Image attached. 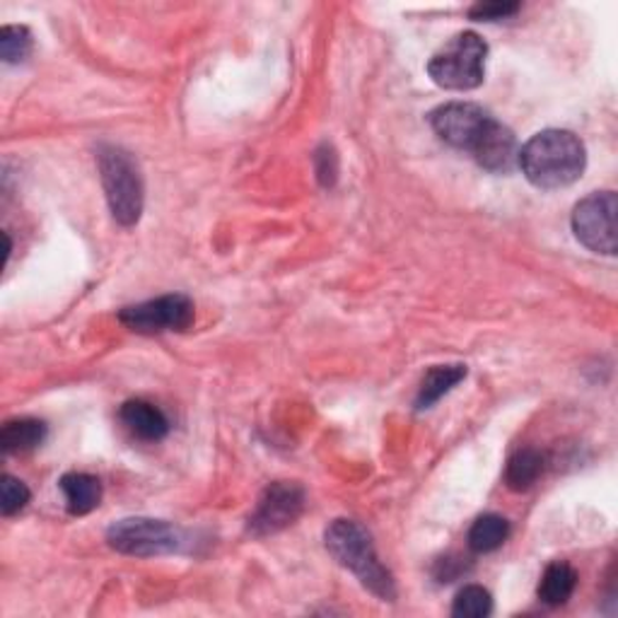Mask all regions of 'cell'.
<instances>
[{
	"label": "cell",
	"instance_id": "6da1fadb",
	"mask_svg": "<svg viewBox=\"0 0 618 618\" xmlns=\"http://www.w3.org/2000/svg\"><path fill=\"white\" fill-rule=\"evenodd\" d=\"M518 165L536 189H563L582 177L587 151L572 131L546 129L520 147Z\"/></svg>",
	"mask_w": 618,
	"mask_h": 618
},
{
	"label": "cell",
	"instance_id": "7a4b0ae2",
	"mask_svg": "<svg viewBox=\"0 0 618 618\" xmlns=\"http://www.w3.org/2000/svg\"><path fill=\"white\" fill-rule=\"evenodd\" d=\"M329 554L338 560V566L350 570L365 590H370L375 597L384 602H394L396 585L392 572H389L380 556L375 551L370 534L353 520H336L329 524L324 534Z\"/></svg>",
	"mask_w": 618,
	"mask_h": 618
},
{
	"label": "cell",
	"instance_id": "3957f363",
	"mask_svg": "<svg viewBox=\"0 0 618 618\" xmlns=\"http://www.w3.org/2000/svg\"><path fill=\"white\" fill-rule=\"evenodd\" d=\"M97 165L114 221L133 227L143 213V177L139 163L119 145H99Z\"/></svg>",
	"mask_w": 618,
	"mask_h": 618
},
{
	"label": "cell",
	"instance_id": "277c9868",
	"mask_svg": "<svg viewBox=\"0 0 618 618\" xmlns=\"http://www.w3.org/2000/svg\"><path fill=\"white\" fill-rule=\"evenodd\" d=\"M486 56L488 44L476 32H462L432 56L428 75L435 85L444 90H456V93L476 90L484 83Z\"/></svg>",
	"mask_w": 618,
	"mask_h": 618
},
{
	"label": "cell",
	"instance_id": "5b68a950",
	"mask_svg": "<svg viewBox=\"0 0 618 618\" xmlns=\"http://www.w3.org/2000/svg\"><path fill=\"white\" fill-rule=\"evenodd\" d=\"M107 542L114 551L139 558L177 554L185 546V534L175 524L151 518H129L109 526Z\"/></svg>",
	"mask_w": 618,
	"mask_h": 618
},
{
	"label": "cell",
	"instance_id": "8992f818",
	"mask_svg": "<svg viewBox=\"0 0 618 618\" xmlns=\"http://www.w3.org/2000/svg\"><path fill=\"white\" fill-rule=\"evenodd\" d=\"M572 233L590 251L616 254V193L597 191L572 211Z\"/></svg>",
	"mask_w": 618,
	"mask_h": 618
},
{
	"label": "cell",
	"instance_id": "52a82bcc",
	"mask_svg": "<svg viewBox=\"0 0 618 618\" xmlns=\"http://www.w3.org/2000/svg\"><path fill=\"white\" fill-rule=\"evenodd\" d=\"M494 121V114L472 102H450L430 114V126L438 139L466 153H474Z\"/></svg>",
	"mask_w": 618,
	"mask_h": 618
},
{
	"label": "cell",
	"instance_id": "ba28073f",
	"mask_svg": "<svg viewBox=\"0 0 618 618\" xmlns=\"http://www.w3.org/2000/svg\"><path fill=\"white\" fill-rule=\"evenodd\" d=\"M119 322L135 334H165L185 331L193 324V302L187 295H163L157 300L123 307Z\"/></svg>",
	"mask_w": 618,
	"mask_h": 618
},
{
	"label": "cell",
	"instance_id": "9c48e42d",
	"mask_svg": "<svg viewBox=\"0 0 618 618\" xmlns=\"http://www.w3.org/2000/svg\"><path fill=\"white\" fill-rule=\"evenodd\" d=\"M305 510V490L290 480H276L263 490L257 510L249 518V532L254 536L278 534L290 526Z\"/></svg>",
	"mask_w": 618,
	"mask_h": 618
},
{
	"label": "cell",
	"instance_id": "30bf717a",
	"mask_svg": "<svg viewBox=\"0 0 618 618\" xmlns=\"http://www.w3.org/2000/svg\"><path fill=\"white\" fill-rule=\"evenodd\" d=\"M518 155H520L518 139H514V133L498 119L490 123V129L486 131L484 139L478 141L472 153L476 163L484 169L494 171V175H508V171L518 165Z\"/></svg>",
	"mask_w": 618,
	"mask_h": 618
},
{
	"label": "cell",
	"instance_id": "8fae6325",
	"mask_svg": "<svg viewBox=\"0 0 618 618\" xmlns=\"http://www.w3.org/2000/svg\"><path fill=\"white\" fill-rule=\"evenodd\" d=\"M119 418L131 435L145 442H159L169 432V420L155 404L143 399H131L119 411Z\"/></svg>",
	"mask_w": 618,
	"mask_h": 618
},
{
	"label": "cell",
	"instance_id": "7c38bea8",
	"mask_svg": "<svg viewBox=\"0 0 618 618\" xmlns=\"http://www.w3.org/2000/svg\"><path fill=\"white\" fill-rule=\"evenodd\" d=\"M61 494L66 498V508L75 518H83V514H90L102 500V484L99 478L90 476V474H66L61 478Z\"/></svg>",
	"mask_w": 618,
	"mask_h": 618
},
{
	"label": "cell",
	"instance_id": "4fadbf2b",
	"mask_svg": "<svg viewBox=\"0 0 618 618\" xmlns=\"http://www.w3.org/2000/svg\"><path fill=\"white\" fill-rule=\"evenodd\" d=\"M466 377L464 365H435V368L423 377L418 396H416V408H430L438 404L444 394H450L452 389L460 384Z\"/></svg>",
	"mask_w": 618,
	"mask_h": 618
},
{
	"label": "cell",
	"instance_id": "5bb4252c",
	"mask_svg": "<svg viewBox=\"0 0 618 618\" xmlns=\"http://www.w3.org/2000/svg\"><path fill=\"white\" fill-rule=\"evenodd\" d=\"M47 440V423L37 418H17L8 420L0 432V448L5 454L29 452Z\"/></svg>",
	"mask_w": 618,
	"mask_h": 618
},
{
	"label": "cell",
	"instance_id": "9a60e30c",
	"mask_svg": "<svg viewBox=\"0 0 618 618\" xmlns=\"http://www.w3.org/2000/svg\"><path fill=\"white\" fill-rule=\"evenodd\" d=\"M578 587V572L568 563H551L544 570V578L539 582V599L546 606H563L572 592Z\"/></svg>",
	"mask_w": 618,
	"mask_h": 618
},
{
	"label": "cell",
	"instance_id": "2e32d148",
	"mask_svg": "<svg viewBox=\"0 0 618 618\" xmlns=\"http://www.w3.org/2000/svg\"><path fill=\"white\" fill-rule=\"evenodd\" d=\"M544 474V454L539 450H520L510 456L506 468V484L510 490H530Z\"/></svg>",
	"mask_w": 618,
	"mask_h": 618
},
{
	"label": "cell",
	"instance_id": "e0dca14e",
	"mask_svg": "<svg viewBox=\"0 0 618 618\" xmlns=\"http://www.w3.org/2000/svg\"><path fill=\"white\" fill-rule=\"evenodd\" d=\"M510 524L500 514H484L468 530V546L476 554H490L508 542Z\"/></svg>",
	"mask_w": 618,
	"mask_h": 618
},
{
	"label": "cell",
	"instance_id": "ac0fdd59",
	"mask_svg": "<svg viewBox=\"0 0 618 618\" xmlns=\"http://www.w3.org/2000/svg\"><path fill=\"white\" fill-rule=\"evenodd\" d=\"M490 611H494V597L480 585H466L452 604L456 618H486Z\"/></svg>",
	"mask_w": 618,
	"mask_h": 618
},
{
	"label": "cell",
	"instance_id": "d6986e66",
	"mask_svg": "<svg viewBox=\"0 0 618 618\" xmlns=\"http://www.w3.org/2000/svg\"><path fill=\"white\" fill-rule=\"evenodd\" d=\"M32 51V34L22 25H5L0 29V56L5 63L25 61Z\"/></svg>",
	"mask_w": 618,
	"mask_h": 618
},
{
	"label": "cell",
	"instance_id": "ffe728a7",
	"mask_svg": "<svg viewBox=\"0 0 618 618\" xmlns=\"http://www.w3.org/2000/svg\"><path fill=\"white\" fill-rule=\"evenodd\" d=\"M29 502V488L22 484L20 478L5 474L3 484H0V510H3L5 518H13L15 512H20Z\"/></svg>",
	"mask_w": 618,
	"mask_h": 618
},
{
	"label": "cell",
	"instance_id": "44dd1931",
	"mask_svg": "<svg viewBox=\"0 0 618 618\" xmlns=\"http://www.w3.org/2000/svg\"><path fill=\"white\" fill-rule=\"evenodd\" d=\"M520 10L518 3H478L472 8V20L478 22H496V20H506L510 15H514Z\"/></svg>",
	"mask_w": 618,
	"mask_h": 618
},
{
	"label": "cell",
	"instance_id": "7402d4cb",
	"mask_svg": "<svg viewBox=\"0 0 618 618\" xmlns=\"http://www.w3.org/2000/svg\"><path fill=\"white\" fill-rule=\"evenodd\" d=\"M336 171L338 163L334 151H331V147H322V151L317 153V177L322 179L324 187H331L336 181Z\"/></svg>",
	"mask_w": 618,
	"mask_h": 618
}]
</instances>
